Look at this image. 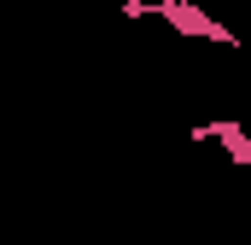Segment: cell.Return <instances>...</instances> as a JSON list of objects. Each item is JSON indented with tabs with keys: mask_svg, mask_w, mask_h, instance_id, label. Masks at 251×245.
<instances>
[{
	"mask_svg": "<svg viewBox=\"0 0 251 245\" xmlns=\"http://www.w3.org/2000/svg\"><path fill=\"white\" fill-rule=\"evenodd\" d=\"M128 24H146V18H158V24H170L176 35H187V41H210V47H240V29H228L222 18H210L204 6H193V0H123L117 6Z\"/></svg>",
	"mask_w": 251,
	"mask_h": 245,
	"instance_id": "obj_1",
	"label": "cell"
},
{
	"mask_svg": "<svg viewBox=\"0 0 251 245\" xmlns=\"http://www.w3.org/2000/svg\"><path fill=\"white\" fill-rule=\"evenodd\" d=\"M187 140H204V146H222L234 158V170H251V134L246 122H193Z\"/></svg>",
	"mask_w": 251,
	"mask_h": 245,
	"instance_id": "obj_2",
	"label": "cell"
}]
</instances>
